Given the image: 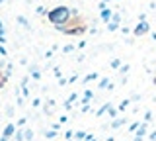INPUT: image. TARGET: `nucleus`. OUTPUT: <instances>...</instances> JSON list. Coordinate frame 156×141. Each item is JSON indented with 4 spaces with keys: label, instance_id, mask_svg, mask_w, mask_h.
Wrapping results in <instances>:
<instances>
[{
    "label": "nucleus",
    "instance_id": "nucleus-1",
    "mask_svg": "<svg viewBox=\"0 0 156 141\" xmlns=\"http://www.w3.org/2000/svg\"><path fill=\"white\" fill-rule=\"evenodd\" d=\"M68 18V10L66 8H57V10H53L51 14H49V20H51L53 24H62Z\"/></svg>",
    "mask_w": 156,
    "mask_h": 141
},
{
    "label": "nucleus",
    "instance_id": "nucleus-2",
    "mask_svg": "<svg viewBox=\"0 0 156 141\" xmlns=\"http://www.w3.org/2000/svg\"><path fill=\"white\" fill-rule=\"evenodd\" d=\"M146 30H148V26H146V24H143V26H139V28H136V33H144Z\"/></svg>",
    "mask_w": 156,
    "mask_h": 141
},
{
    "label": "nucleus",
    "instance_id": "nucleus-3",
    "mask_svg": "<svg viewBox=\"0 0 156 141\" xmlns=\"http://www.w3.org/2000/svg\"><path fill=\"white\" fill-rule=\"evenodd\" d=\"M12 131H14V125H8V128H6V133H4V135L8 137V135H12Z\"/></svg>",
    "mask_w": 156,
    "mask_h": 141
}]
</instances>
